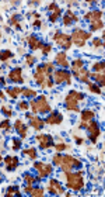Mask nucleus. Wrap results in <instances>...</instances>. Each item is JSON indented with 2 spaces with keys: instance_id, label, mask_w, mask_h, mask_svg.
<instances>
[{
  "instance_id": "1",
  "label": "nucleus",
  "mask_w": 105,
  "mask_h": 197,
  "mask_svg": "<svg viewBox=\"0 0 105 197\" xmlns=\"http://www.w3.org/2000/svg\"><path fill=\"white\" fill-rule=\"evenodd\" d=\"M52 70H53L52 64H43V65H38L37 66L34 78H35L38 85H41V87L45 89V87H52L53 86Z\"/></svg>"
},
{
  "instance_id": "2",
  "label": "nucleus",
  "mask_w": 105,
  "mask_h": 197,
  "mask_svg": "<svg viewBox=\"0 0 105 197\" xmlns=\"http://www.w3.org/2000/svg\"><path fill=\"white\" fill-rule=\"evenodd\" d=\"M66 175V182H67V189H72L74 192H80V190H83L84 187V180H83V175H81V172H66L64 173Z\"/></svg>"
},
{
  "instance_id": "3",
  "label": "nucleus",
  "mask_w": 105,
  "mask_h": 197,
  "mask_svg": "<svg viewBox=\"0 0 105 197\" xmlns=\"http://www.w3.org/2000/svg\"><path fill=\"white\" fill-rule=\"evenodd\" d=\"M84 94L83 93H79L76 90H72L66 97V107L67 110H72V111H79V106H77V101L83 100Z\"/></svg>"
},
{
  "instance_id": "4",
  "label": "nucleus",
  "mask_w": 105,
  "mask_h": 197,
  "mask_svg": "<svg viewBox=\"0 0 105 197\" xmlns=\"http://www.w3.org/2000/svg\"><path fill=\"white\" fill-rule=\"evenodd\" d=\"M60 168H62V171L66 173V172H70L73 168H80L81 166V162L79 159H76L73 156H70V155H64L62 156V159H60Z\"/></svg>"
},
{
  "instance_id": "5",
  "label": "nucleus",
  "mask_w": 105,
  "mask_h": 197,
  "mask_svg": "<svg viewBox=\"0 0 105 197\" xmlns=\"http://www.w3.org/2000/svg\"><path fill=\"white\" fill-rule=\"evenodd\" d=\"M30 106L32 107V111H34V113H38V111L49 113V111H51V106L48 104L46 97H45V96L38 97L37 100H32L31 103H30Z\"/></svg>"
},
{
  "instance_id": "6",
  "label": "nucleus",
  "mask_w": 105,
  "mask_h": 197,
  "mask_svg": "<svg viewBox=\"0 0 105 197\" xmlns=\"http://www.w3.org/2000/svg\"><path fill=\"white\" fill-rule=\"evenodd\" d=\"M91 37V32H85L83 31V30H74L73 34H72V37H70V40H72V42H74L77 47H83L84 44H85V40H88V38Z\"/></svg>"
},
{
  "instance_id": "7",
  "label": "nucleus",
  "mask_w": 105,
  "mask_h": 197,
  "mask_svg": "<svg viewBox=\"0 0 105 197\" xmlns=\"http://www.w3.org/2000/svg\"><path fill=\"white\" fill-rule=\"evenodd\" d=\"M53 78V82L56 83V85H60V83H63V82H66L67 85H70L72 83V75L69 73L67 70H55L52 75Z\"/></svg>"
},
{
  "instance_id": "8",
  "label": "nucleus",
  "mask_w": 105,
  "mask_h": 197,
  "mask_svg": "<svg viewBox=\"0 0 105 197\" xmlns=\"http://www.w3.org/2000/svg\"><path fill=\"white\" fill-rule=\"evenodd\" d=\"M53 40H55V42L58 44L59 47H62L64 49H69L72 47V40L69 37L67 34H63L60 31H56L55 32V35H53Z\"/></svg>"
},
{
  "instance_id": "9",
  "label": "nucleus",
  "mask_w": 105,
  "mask_h": 197,
  "mask_svg": "<svg viewBox=\"0 0 105 197\" xmlns=\"http://www.w3.org/2000/svg\"><path fill=\"white\" fill-rule=\"evenodd\" d=\"M34 168L37 169L39 173H38V179H43V177H46L52 173V166L48 165V163H42V162H37Z\"/></svg>"
},
{
  "instance_id": "10",
  "label": "nucleus",
  "mask_w": 105,
  "mask_h": 197,
  "mask_svg": "<svg viewBox=\"0 0 105 197\" xmlns=\"http://www.w3.org/2000/svg\"><path fill=\"white\" fill-rule=\"evenodd\" d=\"M87 130H88V133H90V139H91V142L95 144V142H97V138H98V135L101 134L98 123H97V121H91L90 124H87Z\"/></svg>"
},
{
  "instance_id": "11",
  "label": "nucleus",
  "mask_w": 105,
  "mask_h": 197,
  "mask_svg": "<svg viewBox=\"0 0 105 197\" xmlns=\"http://www.w3.org/2000/svg\"><path fill=\"white\" fill-rule=\"evenodd\" d=\"M37 141L39 142V146L42 149H48L53 146V139L51 135H45V134H41V135H37Z\"/></svg>"
},
{
  "instance_id": "12",
  "label": "nucleus",
  "mask_w": 105,
  "mask_h": 197,
  "mask_svg": "<svg viewBox=\"0 0 105 197\" xmlns=\"http://www.w3.org/2000/svg\"><path fill=\"white\" fill-rule=\"evenodd\" d=\"M48 192L51 193V194H64L63 187L60 186V183L56 179H51L49 185H48Z\"/></svg>"
},
{
  "instance_id": "13",
  "label": "nucleus",
  "mask_w": 105,
  "mask_h": 197,
  "mask_svg": "<svg viewBox=\"0 0 105 197\" xmlns=\"http://www.w3.org/2000/svg\"><path fill=\"white\" fill-rule=\"evenodd\" d=\"M62 120H63V116L60 114V113H51L49 116H48L43 121L46 124H49V125H53V124H60L62 123Z\"/></svg>"
},
{
  "instance_id": "14",
  "label": "nucleus",
  "mask_w": 105,
  "mask_h": 197,
  "mask_svg": "<svg viewBox=\"0 0 105 197\" xmlns=\"http://www.w3.org/2000/svg\"><path fill=\"white\" fill-rule=\"evenodd\" d=\"M9 79L11 82H16V83H22L24 82V78H22V70L21 68H16V69H13L9 73Z\"/></svg>"
},
{
  "instance_id": "15",
  "label": "nucleus",
  "mask_w": 105,
  "mask_h": 197,
  "mask_svg": "<svg viewBox=\"0 0 105 197\" xmlns=\"http://www.w3.org/2000/svg\"><path fill=\"white\" fill-rule=\"evenodd\" d=\"M101 17H102V11H101V10H94V11L87 13V14L84 16V18H85V20H88V21H91V23H94V21L101 20Z\"/></svg>"
},
{
  "instance_id": "16",
  "label": "nucleus",
  "mask_w": 105,
  "mask_h": 197,
  "mask_svg": "<svg viewBox=\"0 0 105 197\" xmlns=\"http://www.w3.org/2000/svg\"><path fill=\"white\" fill-rule=\"evenodd\" d=\"M74 75H76V78L80 80V82H90L88 78H90V72L87 69H84V68H81V69L79 70H73Z\"/></svg>"
},
{
  "instance_id": "17",
  "label": "nucleus",
  "mask_w": 105,
  "mask_h": 197,
  "mask_svg": "<svg viewBox=\"0 0 105 197\" xmlns=\"http://www.w3.org/2000/svg\"><path fill=\"white\" fill-rule=\"evenodd\" d=\"M56 65H60L62 68H67L69 66V62H67V56H66V53L64 52H58L56 53Z\"/></svg>"
},
{
  "instance_id": "18",
  "label": "nucleus",
  "mask_w": 105,
  "mask_h": 197,
  "mask_svg": "<svg viewBox=\"0 0 105 197\" xmlns=\"http://www.w3.org/2000/svg\"><path fill=\"white\" fill-rule=\"evenodd\" d=\"M28 118L31 120L30 124H31L35 130H41V128L45 125V121H43L42 118H39V117H35V116H28Z\"/></svg>"
},
{
  "instance_id": "19",
  "label": "nucleus",
  "mask_w": 105,
  "mask_h": 197,
  "mask_svg": "<svg viewBox=\"0 0 105 197\" xmlns=\"http://www.w3.org/2000/svg\"><path fill=\"white\" fill-rule=\"evenodd\" d=\"M27 41H28V45H30V48L31 49H38V48H42V47H43V44H42L35 35L28 37L27 38Z\"/></svg>"
},
{
  "instance_id": "20",
  "label": "nucleus",
  "mask_w": 105,
  "mask_h": 197,
  "mask_svg": "<svg viewBox=\"0 0 105 197\" xmlns=\"http://www.w3.org/2000/svg\"><path fill=\"white\" fill-rule=\"evenodd\" d=\"M77 20H79V18H77L76 14H73V11L67 10V13H66L64 17H63V24H64V26H70L73 21H77Z\"/></svg>"
},
{
  "instance_id": "21",
  "label": "nucleus",
  "mask_w": 105,
  "mask_h": 197,
  "mask_svg": "<svg viewBox=\"0 0 105 197\" xmlns=\"http://www.w3.org/2000/svg\"><path fill=\"white\" fill-rule=\"evenodd\" d=\"M4 160H6V165H7V169H9V171H14L17 166H18V159H17V156H7Z\"/></svg>"
},
{
  "instance_id": "22",
  "label": "nucleus",
  "mask_w": 105,
  "mask_h": 197,
  "mask_svg": "<svg viewBox=\"0 0 105 197\" xmlns=\"http://www.w3.org/2000/svg\"><path fill=\"white\" fill-rule=\"evenodd\" d=\"M14 127H16V130L18 131V134H20L22 138H25L27 137V127L22 124V121L21 120H17L16 123H14Z\"/></svg>"
},
{
  "instance_id": "23",
  "label": "nucleus",
  "mask_w": 105,
  "mask_h": 197,
  "mask_svg": "<svg viewBox=\"0 0 105 197\" xmlns=\"http://www.w3.org/2000/svg\"><path fill=\"white\" fill-rule=\"evenodd\" d=\"M95 113L93 110H83L81 111V123H88L91 118H94Z\"/></svg>"
},
{
  "instance_id": "24",
  "label": "nucleus",
  "mask_w": 105,
  "mask_h": 197,
  "mask_svg": "<svg viewBox=\"0 0 105 197\" xmlns=\"http://www.w3.org/2000/svg\"><path fill=\"white\" fill-rule=\"evenodd\" d=\"M90 76H91L94 80H97V82L101 85V87H104L105 86V76H104L102 72H98V73H90Z\"/></svg>"
},
{
  "instance_id": "25",
  "label": "nucleus",
  "mask_w": 105,
  "mask_h": 197,
  "mask_svg": "<svg viewBox=\"0 0 105 197\" xmlns=\"http://www.w3.org/2000/svg\"><path fill=\"white\" fill-rule=\"evenodd\" d=\"M6 93H7L9 96H11V99H17V94L21 93V89L20 87H13V89L7 87V89H6Z\"/></svg>"
},
{
  "instance_id": "26",
  "label": "nucleus",
  "mask_w": 105,
  "mask_h": 197,
  "mask_svg": "<svg viewBox=\"0 0 105 197\" xmlns=\"http://www.w3.org/2000/svg\"><path fill=\"white\" fill-rule=\"evenodd\" d=\"M9 58H13V52L9 49H4L0 52V61H7Z\"/></svg>"
},
{
  "instance_id": "27",
  "label": "nucleus",
  "mask_w": 105,
  "mask_h": 197,
  "mask_svg": "<svg viewBox=\"0 0 105 197\" xmlns=\"http://www.w3.org/2000/svg\"><path fill=\"white\" fill-rule=\"evenodd\" d=\"M60 13H62V10L59 9V7H56L55 10H53V13L49 16V20H51V23H55L56 20H58V17L60 16Z\"/></svg>"
},
{
  "instance_id": "28",
  "label": "nucleus",
  "mask_w": 105,
  "mask_h": 197,
  "mask_svg": "<svg viewBox=\"0 0 105 197\" xmlns=\"http://www.w3.org/2000/svg\"><path fill=\"white\" fill-rule=\"evenodd\" d=\"M83 65H84V62L81 61V59H74L73 64H72V69H73V70H79V69L83 68Z\"/></svg>"
},
{
  "instance_id": "29",
  "label": "nucleus",
  "mask_w": 105,
  "mask_h": 197,
  "mask_svg": "<svg viewBox=\"0 0 105 197\" xmlns=\"http://www.w3.org/2000/svg\"><path fill=\"white\" fill-rule=\"evenodd\" d=\"M22 154H24V155H28V156H30L31 159H35V158H37V151H35L34 148L24 149V151H22Z\"/></svg>"
},
{
  "instance_id": "30",
  "label": "nucleus",
  "mask_w": 105,
  "mask_h": 197,
  "mask_svg": "<svg viewBox=\"0 0 105 197\" xmlns=\"http://www.w3.org/2000/svg\"><path fill=\"white\" fill-rule=\"evenodd\" d=\"M21 193H20V190H18V187L17 186H14V187H9V192L6 193V196H20Z\"/></svg>"
},
{
  "instance_id": "31",
  "label": "nucleus",
  "mask_w": 105,
  "mask_h": 197,
  "mask_svg": "<svg viewBox=\"0 0 105 197\" xmlns=\"http://www.w3.org/2000/svg\"><path fill=\"white\" fill-rule=\"evenodd\" d=\"M21 93L25 97H35L37 96V92L32 90V89H21Z\"/></svg>"
},
{
  "instance_id": "32",
  "label": "nucleus",
  "mask_w": 105,
  "mask_h": 197,
  "mask_svg": "<svg viewBox=\"0 0 105 197\" xmlns=\"http://www.w3.org/2000/svg\"><path fill=\"white\" fill-rule=\"evenodd\" d=\"M104 27V23L101 21V20H98V21H94L91 23V31H97V30H101Z\"/></svg>"
},
{
  "instance_id": "33",
  "label": "nucleus",
  "mask_w": 105,
  "mask_h": 197,
  "mask_svg": "<svg viewBox=\"0 0 105 197\" xmlns=\"http://www.w3.org/2000/svg\"><path fill=\"white\" fill-rule=\"evenodd\" d=\"M30 194H31L32 197H41V196H43V189H41V187H37V189H32Z\"/></svg>"
},
{
  "instance_id": "34",
  "label": "nucleus",
  "mask_w": 105,
  "mask_h": 197,
  "mask_svg": "<svg viewBox=\"0 0 105 197\" xmlns=\"http://www.w3.org/2000/svg\"><path fill=\"white\" fill-rule=\"evenodd\" d=\"M87 83H88V89L91 92H94V93H97V94H100V93H101V89L97 85H94V83H90V82H87Z\"/></svg>"
},
{
  "instance_id": "35",
  "label": "nucleus",
  "mask_w": 105,
  "mask_h": 197,
  "mask_svg": "<svg viewBox=\"0 0 105 197\" xmlns=\"http://www.w3.org/2000/svg\"><path fill=\"white\" fill-rule=\"evenodd\" d=\"M0 130H7V131H10L11 127H10L9 120H4V121H1V123H0Z\"/></svg>"
},
{
  "instance_id": "36",
  "label": "nucleus",
  "mask_w": 105,
  "mask_h": 197,
  "mask_svg": "<svg viewBox=\"0 0 105 197\" xmlns=\"http://www.w3.org/2000/svg\"><path fill=\"white\" fill-rule=\"evenodd\" d=\"M24 179H25V182H27V185H32L34 182L37 180L35 177L32 175H30V173H25V176H24Z\"/></svg>"
},
{
  "instance_id": "37",
  "label": "nucleus",
  "mask_w": 105,
  "mask_h": 197,
  "mask_svg": "<svg viewBox=\"0 0 105 197\" xmlns=\"http://www.w3.org/2000/svg\"><path fill=\"white\" fill-rule=\"evenodd\" d=\"M105 68V64L104 62H95L94 64V69L97 70V72H102Z\"/></svg>"
},
{
  "instance_id": "38",
  "label": "nucleus",
  "mask_w": 105,
  "mask_h": 197,
  "mask_svg": "<svg viewBox=\"0 0 105 197\" xmlns=\"http://www.w3.org/2000/svg\"><path fill=\"white\" fill-rule=\"evenodd\" d=\"M25 61H27V65H28V66H32L34 62H35V58H34L32 55H25Z\"/></svg>"
},
{
  "instance_id": "39",
  "label": "nucleus",
  "mask_w": 105,
  "mask_h": 197,
  "mask_svg": "<svg viewBox=\"0 0 105 197\" xmlns=\"http://www.w3.org/2000/svg\"><path fill=\"white\" fill-rule=\"evenodd\" d=\"M17 18H18L17 16L11 17V18H10V24H11V26H14V27H17V28H20V24H18V20H17Z\"/></svg>"
},
{
  "instance_id": "40",
  "label": "nucleus",
  "mask_w": 105,
  "mask_h": 197,
  "mask_svg": "<svg viewBox=\"0 0 105 197\" xmlns=\"http://www.w3.org/2000/svg\"><path fill=\"white\" fill-rule=\"evenodd\" d=\"M1 111H3V114H6L7 117H10L11 114H13V111H11L10 108H9V107H6V106H3V107H1Z\"/></svg>"
},
{
  "instance_id": "41",
  "label": "nucleus",
  "mask_w": 105,
  "mask_h": 197,
  "mask_svg": "<svg viewBox=\"0 0 105 197\" xmlns=\"http://www.w3.org/2000/svg\"><path fill=\"white\" fill-rule=\"evenodd\" d=\"M13 148L14 149H20V146H21V139H18V138H14L13 139Z\"/></svg>"
},
{
  "instance_id": "42",
  "label": "nucleus",
  "mask_w": 105,
  "mask_h": 197,
  "mask_svg": "<svg viewBox=\"0 0 105 197\" xmlns=\"http://www.w3.org/2000/svg\"><path fill=\"white\" fill-rule=\"evenodd\" d=\"M93 45H94V47H102L104 42H102V40H101V38H95L94 41H93Z\"/></svg>"
},
{
  "instance_id": "43",
  "label": "nucleus",
  "mask_w": 105,
  "mask_h": 197,
  "mask_svg": "<svg viewBox=\"0 0 105 197\" xmlns=\"http://www.w3.org/2000/svg\"><path fill=\"white\" fill-rule=\"evenodd\" d=\"M53 146L56 148V151H63V149L67 148V145L66 144H56V145H53Z\"/></svg>"
},
{
  "instance_id": "44",
  "label": "nucleus",
  "mask_w": 105,
  "mask_h": 197,
  "mask_svg": "<svg viewBox=\"0 0 105 197\" xmlns=\"http://www.w3.org/2000/svg\"><path fill=\"white\" fill-rule=\"evenodd\" d=\"M18 108H20V110H22V111H24V110H27V108H28V103H25V101H21L20 104H18Z\"/></svg>"
},
{
  "instance_id": "45",
  "label": "nucleus",
  "mask_w": 105,
  "mask_h": 197,
  "mask_svg": "<svg viewBox=\"0 0 105 197\" xmlns=\"http://www.w3.org/2000/svg\"><path fill=\"white\" fill-rule=\"evenodd\" d=\"M51 49H52L51 45H43V47H42V52H43V53H49V52H51Z\"/></svg>"
},
{
  "instance_id": "46",
  "label": "nucleus",
  "mask_w": 105,
  "mask_h": 197,
  "mask_svg": "<svg viewBox=\"0 0 105 197\" xmlns=\"http://www.w3.org/2000/svg\"><path fill=\"white\" fill-rule=\"evenodd\" d=\"M31 190H32V186H31V185H27V186L24 187V192H25V193H28V194L31 193Z\"/></svg>"
},
{
  "instance_id": "47",
  "label": "nucleus",
  "mask_w": 105,
  "mask_h": 197,
  "mask_svg": "<svg viewBox=\"0 0 105 197\" xmlns=\"http://www.w3.org/2000/svg\"><path fill=\"white\" fill-rule=\"evenodd\" d=\"M56 7H58V6L55 4V3H52V4H49V7H48V10H49V11H53V10H55V9H56Z\"/></svg>"
},
{
  "instance_id": "48",
  "label": "nucleus",
  "mask_w": 105,
  "mask_h": 197,
  "mask_svg": "<svg viewBox=\"0 0 105 197\" xmlns=\"http://www.w3.org/2000/svg\"><path fill=\"white\" fill-rule=\"evenodd\" d=\"M74 139H76V142H77V144H83V139L79 138V137H74Z\"/></svg>"
},
{
  "instance_id": "49",
  "label": "nucleus",
  "mask_w": 105,
  "mask_h": 197,
  "mask_svg": "<svg viewBox=\"0 0 105 197\" xmlns=\"http://www.w3.org/2000/svg\"><path fill=\"white\" fill-rule=\"evenodd\" d=\"M0 85H4V79L3 78H0Z\"/></svg>"
},
{
  "instance_id": "50",
  "label": "nucleus",
  "mask_w": 105,
  "mask_h": 197,
  "mask_svg": "<svg viewBox=\"0 0 105 197\" xmlns=\"http://www.w3.org/2000/svg\"><path fill=\"white\" fill-rule=\"evenodd\" d=\"M3 97H4V96H3V93L0 92V99H3Z\"/></svg>"
}]
</instances>
